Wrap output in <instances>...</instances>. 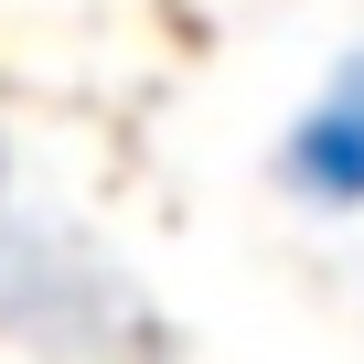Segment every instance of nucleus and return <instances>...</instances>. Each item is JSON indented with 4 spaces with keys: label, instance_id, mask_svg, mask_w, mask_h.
<instances>
[{
    "label": "nucleus",
    "instance_id": "nucleus-1",
    "mask_svg": "<svg viewBox=\"0 0 364 364\" xmlns=\"http://www.w3.org/2000/svg\"><path fill=\"white\" fill-rule=\"evenodd\" d=\"M268 171L300 215H364V43H343L321 65V86L289 107Z\"/></svg>",
    "mask_w": 364,
    "mask_h": 364
}]
</instances>
